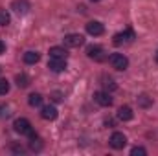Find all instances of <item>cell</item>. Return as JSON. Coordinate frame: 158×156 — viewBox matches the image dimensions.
I'll list each match as a JSON object with an SVG mask.
<instances>
[{"mask_svg": "<svg viewBox=\"0 0 158 156\" xmlns=\"http://www.w3.org/2000/svg\"><path fill=\"white\" fill-rule=\"evenodd\" d=\"M40 117L46 119V121H53V119L57 117V109H55L53 105H46V107H42V109H40Z\"/></svg>", "mask_w": 158, "mask_h": 156, "instance_id": "obj_10", "label": "cell"}, {"mask_svg": "<svg viewBox=\"0 0 158 156\" xmlns=\"http://www.w3.org/2000/svg\"><path fill=\"white\" fill-rule=\"evenodd\" d=\"M134 117V114H132V109L131 107H119V110H118V119L119 121H131Z\"/></svg>", "mask_w": 158, "mask_h": 156, "instance_id": "obj_13", "label": "cell"}, {"mask_svg": "<svg viewBox=\"0 0 158 156\" xmlns=\"http://www.w3.org/2000/svg\"><path fill=\"white\" fill-rule=\"evenodd\" d=\"M4 51H6V42L0 40V53H4Z\"/></svg>", "mask_w": 158, "mask_h": 156, "instance_id": "obj_25", "label": "cell"}, {"mask_svg": "<svg viewBox=\"0 0 158 156\" xmlns=\"http://www.w3.org/2000/svg\"><path fill=\"white\" fill-rule=\"evenodd\" d=\"M13 127H15V132H19L20 136H35V132H33V127H31V123L26 119V117H19L15 123H13Z\"/></svg>", "mask_w": 158, "mask_h": 156, "instance_id": "obj_1", "label": "cell"}, {"mask_svg": "<svg viewBox=\"0 0 158 156\" xmlns=\"http://www.w3.org/2000/svg\"><path fill=\"white\" fill-rule=\"evenodd\" d=\"M103 31H105V26H103L99 20H90V22L86 24V33H88V35L99 37V35H103Z\"/></svg>", "mask_w": 158, "mask_h": 156, "instance_id": "obj_8", "label": "cell"}, {"mask_svg": "<svg viewBox=\"0 0 158 156\" xmlns=\"http://www.w3.org/2000/svg\"><path fill=\"white\" fill-rule=\"evenodd\" d=\"M138 105H140V107H143V109H147V107H151V105H153V99H151L149 96L142 94V96L138 97Z\"/></svg>", "mask_w": 158, "mask_h": 156, "instance_id": "obj_20", "label": "cell"}, {"mask_svg": "<svg viewBox=\"0 0 158 156\" xmlns=\"http://www.w3.org/2000/svg\"><path fill=\"white\" fill-rule=\"evenodd\" d=\"M24 63L26 64H35V63H39V59H40V53L39 51H33V50H30V51H26L24 53Z\"/></svg>", "mask_w": 158, "mask_h": 156, "instance_id": "obj_14", "label": "cell"}, {"mask_svg": "<svg viewBox=\"0 0 158 156\" xmlns=\"http://www.w3.org/2000/svg\"><path fill=\"white\" fill-rule=\"evenodd\" d=\"M86 55H88L92 61H96V63H103V61L107 59V55H105V50H103L101 46H88V50H86Z\"/></svg>", "mask_w": 158, "mask_h": 156, "instance_id": "obj_6", "label": "cell"}, {"mask_svg": "<svg viewBox=\"0 0 158 156\" xmlns=\"http://www.w3.org/2000/svg\"><path fill=\"white\" fill-rule=\"evenodd\" d=\"M109 63H110V66H112L114 70H119V72L127 70V66H129V59H127L123 53H112V55L109 57Z\"/></svg>", "mask_w": 158, "mask_h": 156, "instance_id": "obj_2", "label": "cell"}, {"mask_svg": "<svg viewBox=\"0 0 158 156\" xmlns=\"http://www.w3.org/2000/svg\"><path fill=\"white\" fill-rule=\"evenodd\" d=\"M52 99H53L55 103H59V101H63V94H61V92H53V94H52Z\"/></svg>", "mask_w": 158, "mask_h": 156, "instance_id": "obj_23", "label": "cell"}, {"mask_svg": "<svg viewBox=\"0 0 158 156\" xmlns=\"http://www.w3.org/2000/svg\"><path fill=\"white\" fill-rule=\"evenodd\" d=\"M90 2H99V0H90Z\"/></svg>", "mask_w": 158, "mask_h": 156, "instance_id": "obj_27", "label": "cell"}, {"mask_svg": "<svg viewBox=\"0 0 158 156\" xmlns=\"http://www.w3.org/2000/svg\"><path fill=\"white\" fill-rule=\"evenodd\" d=\"M132 39H134V31H132V30H125V31L116 33V35L112 37V42H114L116 46H123V44L132 42Z\"/></svg>", "mask_w": 158, "mask_h": 156, "instance_id": "obj_4", "label": "cell"}, {"mask_svg": "<svg viewBox=\"0 0 158 156\" xmlns=\"http://www.w3.org/2000/svg\"><path fill=\"white\" fill-rule=\"evenodd\" d=\"M145 154H147V151L143 147H132L131 149V156H145Z\"/></svg>", "mask_w": 158, "mask_h": 156, "instance_id": "obj_22", "label": "cell"}, {"mask_svg": "<svg viewBox=\"0 0 158 156\" xmlns=\"http://www.w3.org/2000/svg\"><path fill=\"white\" fill-rule=\"evenodd\" d=\"M2 116H9V109H7V107H0V117Z\"/></svg>", "mask_w": 158, "mask_h": 156, "instance_id": "obj_24", "label": "cell"}, {"mask_svg": "<svg viewBox=\"0 0 158 156\" xmlns=\"http://www.w3.org/2000/svg\"><path fill=\"white\" fill-rule=\"evenodd\" d=\"M155 61L158 63V50H156V53H155Z\"/></svg>", "mask_w": 158, "mask_h": 156, "instance_id": "obj_26", "label": "cell"}, {"mask_svg": "<svg viewBox=\"0 0 158 156\" xmlns=\"http://www.w3.org/2000/svg\"><path fill=\"white\" fill-rule=\"evenodd\" d=\"M101 84H103V88H105L107 92H114V90L118 88L116 81L112 77H109V76H103V77H101Z\"/></svg>", "mask_w": 158, "mask_h": 156, "instance_id": "obj_15", "label": "cell"}, {"mask_svg": "<svg viewBox=\"0 0 158 156\" xmlns=\"http://www.w3.org/2000/svg\"><path fill=\"white\" fill-rule=\"evenodd\" d=\"M28 103H30V107H40L42 105V96L40 94H30V97H28Z\"/></svg>", "mask_w": 158, "mask_h": 156, "instance_id": "obj_18", "label": "cell"}, {"mask_svg": "<svg viewBox=\"0 0 158 156\" xmlns=\"http://www.w3.org/2000/svg\"><path fill=\"white\" fill-rule=\"evenodd\" d=\"M11 9H13L15 13H19V15H26V13L30 11V4H28L26 0H13Z\"/></svg>", "mask_w": 158, "mask_h": 156, "instance_id": "obj_11", "label": "cell"}, {"mask_svg": "<svg viewBox=\"0 0 158 156\" xmlns=\"http://www.w3.org/2000/svg\"><path fill=\"white\" fill-rule=\"evenodd\" d=\"M94 101L101 107H110L112 105V97H110V92L107 90H99V92H94Z\"/></svg>", "mask_w": 158, "mask_h": 156, "instance_id": "obj_7", "label": "cell"}, {"mask_svg": "<svg viewBox=\"0 0 158 156\" xmlns=\"http://www.w3.org/2000/svg\"><path fill=\"white\" fill-rule=\"evenodd\" d=\"M15 81H17V86H19V88H28V86H30V77H28L26 74H19V76L15 77Z\"/></svg>", "mask_w": 158, "mask_h": 156, "instance_id": "obj_17", "label": "cell"}, {"mask_svg": "<svg viewBox=\"0 0 158 156\" xmlns=\"http://www.w3.org/2000/svg\"><path fill=\"white\" fill-rule=\"evenodd\" d=\"M9 92V81L7 79H0V96H6Z\"/></svg>", "mask_w": 158, "mask_h": 156, "instance_id": "obj_21", "label": "cell"}, {"mask_svg": "<svg viewBox=\"0 0 158 156\" xmlns=\"http://www.w3.org/2000/svg\"><path fill=\"white\" fill-rule=\"evenodd\" d=\"M0 72H2V68H0Z\"/></svg>", "mask_w": 158, "mask_h": 156, "instance_id": "obj_28", "label": "cell"}, {"mask_svg": "<svg viewBox=\"0 0 158 156\" xmlns=\"http://www.w3.org/2000/svg\"><path fill=\"white\" fill-rule=\"evenodd\" d=\"M109 145L112 147V149H123L125 145H127V136L123 134V132H112V136H110V140H109Z\"/></svg>", "mask_w": 158, "mask_h": 156, "instance_id": "obj_5", "label": "cell"}, {"mask_svg": "<svg viewBox=\"0 0 158 156\" xmlns=\"http://www.w3.org/2000/svg\"><path fill=\"white\" fill-rule=\"evenodd\" d=\"M40 149H42V142H40V138L35 134V136H31L30 138V151H35V153H39Z\"/></svg>", "mask_w": 158, "mask_h": 156, "instance_id": "obj_16", "label": "cell"}, {"mask_svg": "<svg viewBox=\"0 0 158 156\" xmlns=\"http://www.w3.org/2000/svg\"><path fill=\"white\" fill-rule=\"evenodd\" d=\"M63 42H64L66 48H79V46L85 44V37L81 33H68V35H64Z\"/></svg>", "mask_w": 158, "mask_h": 156, "instance_id": "obj_3", "label": "cell"}, {"mask_svg": "<svg viewBox=\"0 0 158 156\" xmlns=\"http://www.w3.org/2000/svg\"><path fill=\"white\" fill-rule=\"evenodd\" d=\"M48 68H50L52 72H55V74L64 72V70H66V59H52V57H50Z\"/></svg>", "mask_w": 158, "mask_h": 156, "instance_id": "obj_9", "label": "cell"}, {"mask_svg": "<svg viewBox=\"0 0 158 156\" xmlns=\"http://www.w3.org/2000/svg\"><path fill=\"white\" fill-rule=\"evenodd\" d=\"M48 53L52 59H66V55H68L66 48H63V46H52Z\"/></svg>", "mask_w": 158, "mask_h": 156, "instance_id": "obj_12", "label": "cell"}, {"mask_svg": "<svg viewBox=\"0 0 158 156\" xmlns=\"http://www.w3.org/2000/svg\"><path fill=\"white\" fill-rule=\"evenodd\" d=\"M9 22H11V17H9V13H7V9L0 7V26H7Z\"/></svg>", "mask_w": 158, "mask_h": 156, "instance_id": "obj_19", "label": "cell"}]
</instances>
